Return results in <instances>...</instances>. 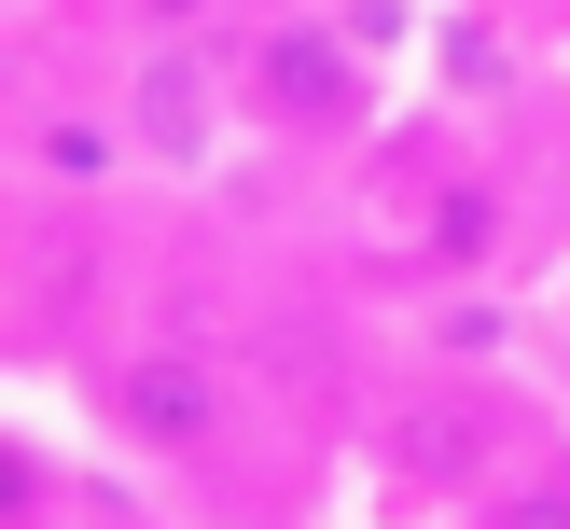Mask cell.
<instances>
[{"instance_id": "7a4b0ae2", "label": "cell", "mask_w": 570, "mask_h": 529, "mask_svg": "<svg viewBox=\"0 0 570 529\" xmlns=\"http://www.w3.org/2000/svg\"><path fill=\"white\" fill-rule=\"evenodd\" d=\"M557 445H570V418L543 390L460 349V362H404V376L362 404L348 460H362L376 529H460V516H488L529 460H557Z\"/></svg>"}, {"instance_id": "5b68a950", "label": "cell", "mask_w": 570, "mask_h": 529, "mask_svg": "<svg viewBox=\"0 0 570 529\" xmlns=\"http://www.w3.org/2000/svg\"><path fill=\"white\" fill-rule=\"evenodd\" d=\"M56 14L83 28V56L139 70V56H195V42H223V28L265 14V0H56Z\"/></svg>"}, {"instance_id": "9c48e42d", "label": "cell", "mask_w": 570, "mask_h": 529, "mask_svg": "<svg viewBox=\"0 0 570 529\" xmlns=\"http://www.w3.org/2000/svg\"><path fill=\"white\" fill-rule=\"evenodd\" d=\"M42 14H56V0H42Z\"/></svg>"}, {"instance_id": "6da1fadb", "label": "cell", "mask_w": 570, "mask_h": 529, "mask_svg": "<svg viewBox=\"0 0 570 529\" xmlns=\"http://www.w3.org/2000/svg\"><path fill=\"white\" fill-rule=\"evenodd\" d=\"M70 404L139 488L195 501V516H265V473H293V418L250 334L223 321H98L70 349Z\"/></svg>"}, {"instance_id": "52a82bcc", "label": "cell", "mask_w": 570, "mask_h": 529, "mask_svg": "<svg viewBox=\"0 0 570 529\" xmlns=\"http://www.w3.org/2000/svg\"><path fill=\"white\" fill-rule=\"evenodd\" d=\"M460 529H570V445H557V460H529L515 488H501L488 516H460Z\"/></svg>"}, {"instance_id": "ba28073f", "label": "cell", "mask_w": 570, "mask_h": 529, "mask_svg": "<svg viewBox=\"0 0 570 529\" xmlns=\"http://www.w3.org/2000/svg\"><path fill=\"white\" fill-rule=\"evenodd\" d=\"M557 321H570V278H557Z\"/></svg>"}, {"instance_id": "3957f363", "label": "cell", "mask_w": 570, "mask_h": 529, "mask_svg": "<svg viewBox=\"0 0 570 529\" xmlns=\"http://www.w3.org/2000/svg\"><path fill=\"white\" fill-rule=\"evenodd\" d=\"M209 98L265 154H362L390 126V56L348 28V0H265L209 42Z\"/></svg>"}, {"instance_id": "8992f818", "label": "cell", "mask_w": 570, "mask_h": 529, "mask_svg": "<svg viewBox=\"0 0 570 529\" xmlns=\"http://www.w3.org/2000/svg\"><path fill=\"white\" fill-rule=\"evenodd\" d=\"M14 529H139V501L70 445H14Z\"/></svg>"}, {"instance_id": "277c9868", "label": "cell", "mask_w": 570, "mask_h": 529, "mask_svg": "<svg viewBox=\"0 0 570 529\" xmlns=\"http://www.w3.org/2000/svg\"><path fill=\"white\" fill-rule=\"evenodd\" d=\"M404 237H417V265H432V278H488L501 237H515V182H501L488 154H460V167L404 209Z\"/></svg>"}]
</instances>
